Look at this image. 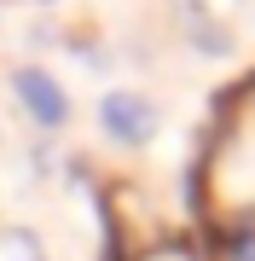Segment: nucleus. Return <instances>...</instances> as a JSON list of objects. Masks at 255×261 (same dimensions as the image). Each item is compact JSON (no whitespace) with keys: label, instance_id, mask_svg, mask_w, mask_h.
Segmentation results:
<instances>
[{"label":"nucleus","instance_id":"nucleus-1","mask_svg":"<svg viewBox=\"0 0 255 261\" xmlns=\"http://www.w3.org/2000/svg\"><path fill=\"white\" fill-rule=\"evenodd\" d=\"M12 87H18L23 111L35 116L41 128H64V122H70V99H64V87H58L41 64H18V70H12Z\"/></svg>","mask_w":255,"mask_h":261},{"label":"nucleus","instance_id":"nucleus-2","mask_svg":"<svg viewBox=\"0 0 255 261\" xmlns=\"http://www.w3.org/2000/svg\"><path fill=\"white\" fill-rule=\"evenodd\" d=\"M99 122H104V134H110L116 145H145L157 134V111H151V99H139V93H110L99 105Z\"/></svg>","mask_w":255,"mask_h":261},{"label":"nucleus","instance_id":"nucleus-3","mask_svg":"<svg viewBox=\"0 0 255 261\" xmlns=\"http://www.w3.org/2000/svg\"><path fill=\"white\" fill-rule=\"evenodd\" d=\"M0 261H47L35 232H23V226H12V232H0Z\"/></svg>","mask_w":255,"mask_h":261},{"label":"nucleus","instance_id":"nucleus-4","mask_svg":"<svg viewBox=\"0 0 255 261\" xmlns=\"http://www.w3.org/2000/svg\"><path fill=\"white\" fill-rule=\"evenodd\" d=\"M139 261H197V255H191L186 244H174V238H168V244H151V250H145Z\"/></svg>","mask_w":255,"mask_h":261}]
</instances>
